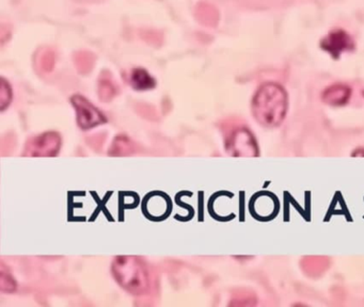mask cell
<instances>
[{"mask_svg": "<svg viewBox=\"0 0 364 307\" xmlns=\"http://www.w3.org/2000/svg\"><path fill=\"white\" fill-rule=\"evenodd\" d=\"M287 94L277 84H265L257 91L253 101L255 120L266 127H277L283 122L287 112Z\"/></svg>", "mask_w": 364, "mask_h": 307, "instance_id": "cell-1", "label": "cell"}, {"mask_svg": "<svg viewBox=\"0 0 364 307\" xmlns=\"http://www.w3.org/2000/svg\"><path fill=\"white\" fill-rule=\"evenodd\" d=\"M116 281L131 294H145L149 288L147 267L135 256H118L112 264Z\"/></svg>", "mask_w": 364, "mask_h": 307, "instance_id": "cell-2", "label": "cell"}, {"mask_svg": "<svg viewBox=\"0 0 364 307\" xmlns=\"http://www.w3.org/2000/svg\"><path fill=\"white\" fill-rule=\"evenodd\" d=\"M61 147L60 135L54 131L42 133L35 139L31 140L25 148V155L35 156H55Z\"/></svg>", "mask_w": 364, "mask_h": 307, "instance_id": "cell-3", "label": "cell"}, {"mask_svg": "<svg viewBox=\"0 0 364 307\" xmlns=\"http://www.w3.org/2000/svg\"><path fill=\"white\" fill-rule=\"evenodd\" d=\"M72 103L76 109L78 125L82 129L93 128V127L106 122L105 116L84 97L75 95L72 97Z\"/></svg>", "mask_w": 364, "mask_h": 307, "instance_id": "cell-4", "label": "cell"}, {"mask_svg": "<svg viewBox=\"0 0 364 307\" xmlns=\"http://www.w3.org/2000/svg\"><path fill=\"white\" fill-rule=\"evenodd\" d=\"M228 150L231 155L239 157H253L259 152L255 138L245 128L238 129L231 135Z\"/></svg>", "mask_w": 364, "mask_h": 307, "instance_id": "cell-5", "label": "cell"}, {"mask_svg": "<svg viewBox=\"0 0 364 307\" xmlns=\"http://www.w3.org/2000/svg\"><path fill=\"white\" fill-rule=\"evenodd\" d=\"M321 46L333 58H338L343 52L353 50V42L346 33L336 30L326 37L321 42Z\"/></svg>", "mask_w": 364, "mask_h": 307, "instance_id": "cell-6", "label": "cell"}, {"mask_svg": "<svg viewBox=\"0 0 364 307\" xmlns=\"http://www.w3.org/2000/svg\"><path fill=\"white\" fill-rule=\"evenodd\" d=\"M351 89L344 84H333L323 93L324 103L330 106H344L351 99Z\"/></svg>", "mask_w": 364, "mask_h": 307, "instance_id": "cell-7", "label": "cell"}, {"mask_svg": "<svg viewBox=\"0 0 364 307\" xmlns=\"http://www.w3.org/2000/svg\"><path fill=\"white\" fill-rule=\"evenodd\" d=\"M196 18L200 24L207 27H214L218 22V12L213 6L200 3L196 7Z\"/></svg>", "mask_w": 364, "mask_h": 307, "instance_id": "cell-8", "label": "cell"}, {"mask_svg": "<svg viewBox=\"0 0 364 307\" xmlns=\"http://www.w3.org/2000/svg\"><path fill=\"white\" fill-rule=\"evenodd\" d=\"M130 84L136 90H149L155 86V80L145 69H135L131 73Z\"/></svg>", "mask_w": 364, "mask_h": 307, "instance_id": "cell-9", "label": "cell"}, {"mask_svg": "<svg viewBox=\"0 0 364 307\" xmlns=\"http://www.w3.org/2000/svg\"><path fill=\"white\" fill-rule=\"evenodd\" d=\"M99 99L104 101H109L116 94V86L108 72L101 74L99 82Z\"/></svg>", "mask_w": 364, "mask_h": 307, "instance_id": "cell-10", "label": "cell"}, {"mask_svg": "<svg viewBox=\"0 0 364 307\" xmlns=\"http://www.w3.org/2000/svg\"><path fill=\"white\" fill-rule=\"evenodd\" d=\"M133 150H134V144L132 141L126 135H118L110 147L109 155H128Z\"/></svg>", "mask_w": 364, "mask_h": 307, "instance_id": "cell-11", "label": "cell"}, {"mask_svg": "<svg viewBox=\"0 0 364 307\" xmlns=\"http://www.w3.org/2000/svg\"><path fill=\"white\" fill-rule=\"evenodd\" d=\"M75 65L78 71L82 74H87L92 69L94 63V56L89 52H79L74 56Z\"/></svg>", "mask_w": 364, "mask_h": 307, "instance_id": "cell-12", "label": "cell"}, {"mask_svg": "<svg viewBox=\"0 0 364 307\" xmlns=\"http://www.w3.org/2000/svg\"><path fill=\"white\" fill-rule=\"evenodd\" d=\"M6 267L1 264V270H0V288L5 292H12L16 290V285L14 279H12L9 271H6Z\"/></svg>", "mask_w": 364, "mask_h": 307, "instance_id": "cell-13", "label": "cell"}, {"mask_svg": "<svg viewBox=\"0 0 364 307\" xmlns=\"http://www.w3.org/2000/svg\"><path fill=\"white\" fill-rule=\"evenodd\" d=\"M12 99V91L10 84L4 78L0 80V108L5 110L10 105Z\"/></svg>", "mask_w": 364, "mask_h": 307, "instance_id": "cell-14", "label": "cell"}, {"mask_svg": "<svg viewBox=\"0 0 364 307\" xmlns=\"http://www.w3.org/2000/svg\"><path fill=\"white\" fill-rule=\"evenodd\" d=\"M55 63V55L54 52L50 48H46L42 52L41 56H40V65H41L43 71L50 72L52 71L54 67Z\"/></svg>", "mask_w": 364, "mask_h": 307, "instance_id": "cell-15", "label": "cell"}, {"mask_svg": "<svg viewBox=\"0 0 364 307\" xmlns=\"http://www.w3.org/2000/svg\"><path fill=\"white\" fill-rule=\"evenodd\" d=\"M141 38L148 43L152 44V45H160L162 43V38L160 33H156V31H141Z\"/></svg>", "mask_w": 364, "mask_h": 307, "instance_id": "cell-16", "label": "cell"}, {"mask_svg": "<svg viewBox=\"0 0 364 307\" xmlns=\"http://www.w3.org/2000/svg\"><path fill=\"white\" fill-rule=\"evenodd\" d=\"M355 156H364V150H359L357 152H353Z\"/></svg>", "mask_w": 364, "mask_h": 307, "instance_id": "cell-17", "label": "cell"}]
</instances>
